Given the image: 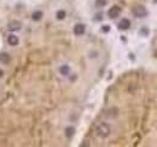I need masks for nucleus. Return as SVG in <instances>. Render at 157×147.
I'll use <instances>...</instances> for the list:
<instances>
[{
	"instance_id": "nucleus-1",
	"label": "nucleus",
	"mask_w": 157,
	"mask_h": 147,
	"mask_svg": "<svg viewBox=\"0 0 157 147\" xmlns=\"http://www.w3.org/2000/svg\"><path fill=\"white\" fill-rule=\"evenodd\" d=\"M110 133H111V129H110V126L106 124V123H100V124L97 127V135L102 139L108 138Z\"/></svg>"
},
{
	"instance_id": "nucleus-2",
	"label": "nucleus",
	"mask_w": 157,
	"mask_h": 147,
	"mask_svg": "<svg viewBox=\"0 0 157 147\" xmlns=\"http://www.w3.org/2000/svg\"><path fill=\"white\" fill-rule=\"evenodd\" d=\"M133 15H134L137 18H144V17L148 16V10L145 9L142 5H138L133 9Z\"/></svg>"
},
{
	"instance_id": "nucleus-3",
	"label": "nucleus",
	"mask_w": 157,
	"mask_h": 147,
	"mask_svg": "<svg viewBox=\"0 0 157 147\" xmlns=\"http://www.w3.org/2000/svg\"><path fill=\"white\" fill-rule=\"evenodd\" d=\"M120 15H121V7L117 6V5H115V6L110 7V10L108 11V16L110 17V18H113V19L117 18Z\"/></svg>"
},
{
	"instance_id": "nucleus-4",
	"label": "nucleus",
	"mask_w": 157,
	"mask_h": 147,
	"mask_svg": "<svg viewBox=\"0 0 157 147\" xmlns=\"http://www.w3.org/2000/svg\"><path fill=\"white\" fill-rule=\"evenodd\" d=\"M7 29L10 32H18L22 29V23L20 21H11L7 24Z\"/></svg>"
},
{
	"instance_id": "nucleus-5",
	"label": "nucleus",
	"mask_w": 157,
	"mask_h": 147,
	"mask_svg": "<svg viewBox=\"0 0 157 147\" xmlns=\"http://www.w3.org/2000/svg\"><path fill=\"white\" fill-rule=\"evenodd\" d=\"M85 32H86L85 24H82V23H77V24H75V27H74V34L76 35V36H81V35H84Z\"/></svg>"
},
{
	"instance_id": "nucleus-6",
	"label": "nucleus",
	"mask_w": 157,
	"mask_h": 147,
	"mask_svg": "<svg viewBox=\"0 0 157 147\" xmlns=\"http://www.w3.org/2000/svg\"><path fill=\"white\" fill-rule=\"evenodd\" d=\"M117 27H119L120 30H127V29H129V27H131V22H129V19L123 18L119 22Z\"/></svg>"
},
{
	"instance_id": "nucleus-7",
	"label": "nucleus",
	"mask_w": 157,
	"mask_h": 147,
	"mask_svg": "<svg viewBox=\"0 0 157 147\" xmlns=\"http://www.w3.org/2000/svg\"><path fill=\"white\" fill-rule=\"evenodd\" d=\"M7 44H9L10 46H17V45L20 44V39H18V36H16L15 34L9 35V36H7Z\"/></svg>"
},
{
	"instance_id": "nucleus-8",
	"label": "nucleus",
	"mask_w": 157,
	"mask_h": 147,
	"mask_svg": "<svg viewBox=\"0 0 157 147\" xmlns=\"http://www.w3.org/2000/svg\"><path fill=\"white\" fill-rule=\"evenodd\" d=\"M10 62H11V57H10L9 53H6V52L0 53V63L5 64V65H7V64H10Z\"/></svg>"
},
{
	"instance_id": "nucleus-9",
	"label": "nucleus",
	"mask_w": 157,
	"mask_h": 147,
	"mask_svg": "<svg viewBox=\"0 0 157 147\" xmlns=\"http://www.w3.org/2000/svg\"><path fill=\"white\" fill-rule=\"evenodd\" d=\"M74 134H75V128H74V127H67V128H65V136H67L68 139L73 138Z\"/></svg>"
},
{
	"instance_id": "nucleus-10",
	"label": "nucleus",
	"mask_w": 157,
	"mask_h": 147,
	"mask_svg": "<svg viewBox=\"0 0 157 147\" xmlns=\"http://www.w3.org/2000/svg\"><path fill=\"white\" fill-rule=\"evenodd\" d=\"M42 16H44V13L41 12V11H35V12H33V15H32V19L38 22V21H40L42 18Z\"/></svg>"
},
{
	"instance_id": "nucleus-11",
	"label": "nucleus",
	"mask_w": 157,
	"mask_h": 147,
	"mask_svg": "<svg viewBox=\"0 0 157 147\" xmlns=\"http://www.w3.org/2000/svg\"><path fill=\"white\" fill-rule=\"evenodd\" d=\"M59 72L61 75L63 76H69V72H70V68H69L68 65H62L59 68Z\"/></svg>"
},
{
	"instance_id": "nucleus-12",
	"label": "nucleus",
	"mask_w": 157,
	"mask_h": 147,
	"mask_svg": "<svg viewBox=\"0 0 157 147\" xmlns=\"http://www.w3.org/2000/svg\"><path fill=\"white\" fill-rule=\"evenodd\" d=\"M67 17V12L64 10H59V11H57V13H56V18L58 21H63Z\"/></svg>"
},
{
	"instance_id": "nucleus-13",
	"label": "nucleus",
	"mask_w": 157,
	"mask_h": 147,
	"mask_svg": "<svg viewBox=\"0 0 157 147\" xmlns=\"http://www.w3.org/2000/svg\"><path fill=\"white\" fill-rule=\"evenodd\" d=\"M97 7H102V6H105L106 5V0H97L96 1Z\"/></svg>"
},
{
	"instance_id": "nucleus-14",
	"label": "nucleus",
	"mask_w": 157,
	"mask_h": 147,
	"mask_svg": "<svg viewBox=\"0 0 157 147\" xmlns=\"http://www.w3.org/2000/svg\"><path fill=\"white\" fill-rule=\"evenodd\" d=\"M139 34H140L142 36H148V35H149V29L148 28H142L140 32H139Z\"/></svg>"
},
{
	"instance_id": "nucleus-15",
	"label": "nucleus",
	"mask_w": 157,
	"mask_h": 147,
	"mask_svg": "<svg viewBox=\"0 0 157 147\" xmlns=\"http://www.w3.org/2000/svg\"><path fill=\"white\" fill-rule=\"evenodd\" d=\"M102 30H103L104 33H108V32L110 30V27H109V26H103V28H102Z\"/></svg>"
},
{
	"instance_id": "nucleus-16",
	"label": "nucleus",
	"mask_w": 157,
	"mask_h": 147,
	"mask_svg": "<svg viewBox=\"0 0 157 147\" xmlns=\"http://www.w3.org/2000/svg\"><path fill=\"white\" fill-rule=\"evenodd\" d=\"M3 75H4V71H3V70H1V69H0V79H1V77H3Z\"/></svg>"
}]
</instances>
